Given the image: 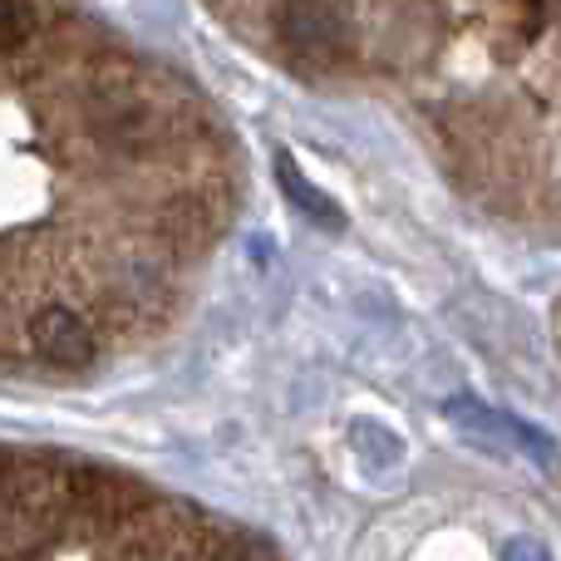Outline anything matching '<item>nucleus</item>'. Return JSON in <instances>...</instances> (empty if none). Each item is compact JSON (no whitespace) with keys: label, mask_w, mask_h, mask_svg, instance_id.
<instances>
[{"label":"nucleus","mask_w":561,"mask_h":561,"mask_svg":"<svg viewBox=\"0 0 561 561\" xmlns=\"http://www.w3.org/2000/svg\"><path fill=\"white\" fill-rule=\"evenodd\" d=\"M89 134L124 158H158L178 144V118L144 89H104L89 99Z\"/></svg>","instance_id":"obj_1"},{"label":"nucleus","mask_w":561,"mask_h":561,"mask_svg":"<svg viewBox=\"0 0 561 561\" xmlns=\"http://www.w3.org/2000/svg\"><path fill=\"white\" fill-rule=\"evenodd\" d=\"M276 35L296 59L330 65L350 49V25L330 0H286L276 10Z\"/></svg>","instance_id":"obj_2"},{"label":"nucleus","mask_w":561,"mask_h":561,"mask_svg":"<svg viewBox=\"0 0 561 561\" xmlns=\"http://www.w3.org/2000/svg\"><path fill=\"white\" fill-rule=\"evenodd\" d=\"M444 414L454 419L458 428H468V434L488 438V444H497V448H513V454L533 458V463H542V468L557 463V438L547 434V428H537V424H527V419L497 409V404H478V399H448Z\"/></svg>","instance_id":"obj_3"},{"label":"nucleus","mask_w":561,"mask_h":561,"mask_svg":"<svg viewBox=\"0 0 561 561\" xmlns=\"http://www.w3.org/2000/svg\"><path fill=\"white\" fill-rule=\"evenodd\" d=\"M25 335H30V350H35L45 365L84 369V365H94V355H99L94 325H89L75 306H59V300L39 306L35 316L25 320Z\"/></svg>","instance_id":"obj_4"},{"label":"nucleus","mask_w":561,"mask_h":561,"mask_svg":"<svg viewBox=\"0 0 561 561\" xmlns=\"http://www.w3.org/2000/svg\"><path fill=\"white\" fill-rule=\"evenodd\" d=\"M276 183H280V193H286L290 213H300L310 227H320V232H345V207H340L325 187L310 183L306 168H300L290 153L276 158Z\"/></svg>","instance_id":"obj_5"},{"label":"nucleus","mask_w":561,"mask_h":561,"mask_svg":"<svg viewBox=\"0 0 561 561\" xmlns=\"http://www.w3.org/2000/svg\"><path fill=\"white\" fill-rule=\"evenodd\" d=\"M30 35H35V10L25 0H0V49L15 55L30 45Z\"/></svg>","instance_id":"obj_6"},{"label":"nucleus","mask_w":561,"mask_h":561,"mask_svg":"<svg viewBox=\"0 0 561 561\" xmlns=\"http://www.w3.org/2000/svg\"><path fill=\"white\" fill-rule=\"evenodd\" d=\"M507 557H542V547H533V542H513V547H507Z\"/></svg>","instance_id":"obj_7"}]
</instances>
